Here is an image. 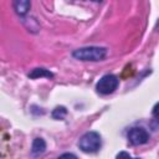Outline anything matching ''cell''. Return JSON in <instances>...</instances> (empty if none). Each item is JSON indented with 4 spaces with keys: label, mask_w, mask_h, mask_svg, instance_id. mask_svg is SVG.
<instances>
[{
    "label": "cell",
    "mask_w": 159,
    "mask_h": 159,
    "mask_svg": "<svg viewBox=\"0 0 159 159\" xmlns=\"http://www.w3.org/2000/svg\"><path fill=\"white\" fill-rule=\"evenodd\" d=\"M107 51L103 47H82L73 51V57L81 61H99L104 58Z\"/></svg>",
    "instance_id": "1"
},
{
    "label": "cell",
    "mask_w": 159,
    "mask_h": 159,
    "mask_svg": "<svg viewBox=\"0 0 159 159\" xmlns=\"http://www.w3.org/2000/svg\"><path fill=\"white\" fill-rule=\"evenodd\" d=\"M128 142L132 144V145H140V144H144L148 142L149 139V135L147 133L145 129L143 128H139V127H134L132 129H129L128 132Z\"/></svg>",
    "instance_id": "4"
},
{
    "label": "cell",
    "mask_w": 159,
    "mask_h": 159,
    "mask_svg": "<svg viewBox=\"0 0 159 159\" xmlns=\"http://www.w3.org/2000/svg\"><path fill=\"white\" fill-rule=\"evenodd\" d=\"M29 77H31V78H39V77H47V78H52V77H53V75H52L50 71L45 70V68H35L31 73H29Z\"/></svg>",
    "instance_id": "7"
},
{
    "label": "cell",
    "mask_w": 159,
    "mask_h": 159,
    "mask_svg": "<svg viewBox=\"0 0 159 159\" xmlns=\"http://www.w3.org/2000/svg\"><path fill=\"white\" fill-rule=\"evenodd\" d=\"M158 29H159V25H158Z\"/></svg>",
    "instance_id": "12"
},
{
    "label": "cell",
    "mask_w": 159,
    "mask_h": 159,
    "mask_svg": "<svg viewBox=\"0 0 159 159\" xmlns=\"http://www.w3.org/2000/svg\"><path fill=\"white\" fill-rule=\"evenodd\" d=\"M118 84H119V80H118L117 76L106 75L97 82L96 89L101 94H109V93H113L117 89Z\"/></svg>",
    "instance_id": "3"
},
{
    "label": "cell",
    "mask_w": 159,
    "mask_h": 159,
    "mask_svg": "<svg viewBox=\"0 0 159 159\" xmlns=\"http://www.w3.org/2000/svg\"><path fill=\"white\" fill-rule=\"evenodd\" d=\"M102 145L101 135L96 132H88L78 142V147L84 153H96Z\"/></svg>",
    "instance_id": "2"
},
{
    "label": "cell",
    "mask_w": 159,
    "mask_h": 159,
    "mask_svg": "<svg viewBox=\"0 0 159 159\" xmlns=\"http://www.w3.org/2000/svg\"><path fill=\"white\" fill-rule=\"evenodd\" d=\"M57 159H77V158H76V155H73L71 153H65V154L60 155Z\"/></svg>",
    "instance_id": "10"
},
{
    "label": "cell",
    "mask_w": 159,
    "mask_h": 159,
    "mask_svg": "<svg viewBox=\"0 0 159 159\" xmlns=\"http://www.w3.org/2000/svg\"><path fill=\"white\" fill-rule=\"evenodd\" d=\"M30 6L31 4L27 0H16L14 2V9L19 15H25L30 10Z\"/></svg>",
    "instance_id": "5"
},
{
    "label": "cell",
    "mask_w": 159,
    "mask_h": 159,
    "mask_svg": "<svg viewBox=\"0 0 159 159\" xmlns=\"http://www.w3.org/2000/svg\"><path fill=\"white\" fill-rule=\"evenodd\" d=\"M153 116L155 118H159V102L153 107Z\"/></svg>",
    "instance_id": "11"
},
{
    "label": "cell",
    "mask_w": 159,
    "mask_h": 159,
    "mask_svg": "<svg viewBox=\"0 0 159 159\" xmlns=\"http://www.w3.org/2000/svg\"><path fill=\"white\" fill-rule=\"evenodd\" d=\"M117 159H138V158H132L127 152H120L117 155Z\"/></svg>",
    "instance_id": "9"
},
{
    "label": "cell",
    "mask_w": 159,
    "mask_h": 159,
    "mask_svg": "<svg viewBox=\"0 0 159 159\" xmlns=\"http://www.w3.org/2000/svg\"><path fill=\"white\" fill-rule=\"evenodd\" d=\"M67 114V111L65 107H56L52 112V117L55 119H63V117Z\"/></svg>",
    "instance_id": "8"
},
{
    "label": "cell",
    "mask_w": 159,
    "mask_h": 159,
    "mask_svg": "<svg viewBox=\"0 0 159 159\" xmlns=\"http://www.w3.org/2000/svg\"><path fill=\"white\" fill-rule=\"evenodd\" d=\"M45 149H46L45 140L41 139V138H36L34 140V143H32V154H35V155L36 154H41V153L45 152Z\"/></svg>",
    "instance_id": "6"
}]
</instances>
